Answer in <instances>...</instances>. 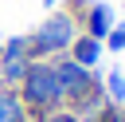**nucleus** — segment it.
I'll list each match as a JSON object with an SVG mask.
<instances>
[{
    "label": "nucleus",
    "instance_id": "obj_1",
    "mask_svg": "<svg viewBox=\"0 0 125 122\" xmlns=\"http://www.w3.org/2000/svg\"><path fill=\"white\" fill-rule=\"evenodd\" d=\"M16 94H20L23 110H27V118H39V114H47V110H59V106H62V91H59V79H55L51 59H35V63L27 67V75L20 79Z\"/></svg>",
    "mask_w": 125,
    "mask_h": 122
},
{
    "label": "nucleus",
    "instance_id": "obj_2",
    "mask_svg": "<svg viewBox=\"0 0 125 122\" xmlns=\"http://www.w3.org/2000/svg\"><path fill=\"white\" fill-rule=\"evenodd\" d=\"M31 43V59H55V55H66L70 43H74V20L66 12H55L39 24L35 35H27Z\"/></svg>",
    "mask_w": 125,
    "mask_h": 122
},
{
    "label": "nucleus",
    "instance_id": "obj_3",
    "mask_svg": "<svg viewBox=\"0 0 125 122\" xmlns=\"http://www.w3.org/2000/svg\"><path fill=\"white\" fill-rule=\"evenodd\" d=\"M51 67H55V79H59V91H62V106H74V102L98 83V79L90 75V67L74 63L70 55H55Z\"/></svg>",
    "mask_w": 125,
    "mask_h": 122
},
{
    "label": "nucleus",
    "instance_id": "obj_4",
    "mask_svg": "<svg viewBox=\"0 0 125 122\" xmlns=\"http://www.w3.org/2000/svg\"><path fill=\"white\" fill-rule=\"evenodd\" d=\"M31 63H35L31 55H8V51H0V87H12L16 91Z\"/></svg>",
    "mask_w": 125,
    "mask_h": 122
},
{
    "label": "nucleus",
    "instance_id": "obj_5",
    "mask_svg": "<svg viewBox=\"0 0 125 122\" xmlns=\"http://www.w3.org/2000/svg\"><path fill=\"white\" fill-rule=\"evenodd\" d=\"M113 28V16H109V8L105 4H90L86 8V35H94V39H105V31Z\"/></svg>",
    "mask_w": 125,
    "mask_h": 122
},
{
    "label": "nucleus",
    "instance_id": "obj_6",
    "mask_svg": "<svg viewBox=\"0 0 125 122\" xmlns=\"http://www.w3.org/2000/svg\"><path fill=\"white\" fill-rule=\"evenodd\" d=\"M98 55H102V39H94V35H82V39L70 43V59L82 63V67H94Z\"/></svg>",
    "mask_w": 125,
    "mask_h": 122
},
{
    "label": "nucleus",
    "instance_id": "obj_7",
    "mask_svg": "<svg viewBox=\"0 0 125 122\" xmlns=\"http://www.w3.org/2000/svg\"><path fill=\"white\" fill-rule=\"evenodd\" d=\"M0 122H27V110L12 87H0Z\"/></svg>",
    "mask_w": 125,
    "mask_h": 122
},
{
    "label": "nucleus",
    "instance_id": "obj_8",
    "mask_svg": "<svg viewBox=\"0 0 125 122\" xmlns=\"http://www.w3.org/2000/svg\"><path fill=\"white\" fill-rule=\"evenodd\" d=\"M102 91H105V98L113 106H125V79H121V71H109V79L102 83Z\"/></svg>",
    "mask_w": 125,
    "mask_h": 122
},
{
    "label": "nucleus",
    "instance_id": "obj_9",
    "mask_svg": "<svg viewBox=\"0 0 125 122\" xmlns=\"http://www.w3.org/2000/svg\"><path fill=\"white\" fill-rule=\"evenodd\" d=\"M31 122H82L74 110H66V106H59V110H47V114H39V118H31Z\"/></svg>",
    "mask_w": 125,
    "mask_h": 122
},
{
    "label": "nucleus",
    "instance_id": "obj_10",
    "mask_svg": "<svg viewBox=\"0 0 125 122\" xmlns=\"http://www.w3.org/2000/svg\"><path fill=\"white\" fill-rule=\"evenodd\" d=\"M105 43H109V51H121V47H125V24H121V28H109V31H105Z\"/></svg>",
    "mask_w": 125,
    "mask_h": 122
},
{
    "label": "nucleus",
    "instance_id": "obj_11",
    "mask_svg": "<svg viewBox=\"0 0 125 122\" xmlns=\"http://www.w3.org/2000/svg\"><path fill=\"white\" fill-rule=\"evenodd\" d=\"M43 4H47V8H55V0H43Z\"/></svg>",
    "mask_w": 125,
    "mask_h": 122
}]
</instances>
